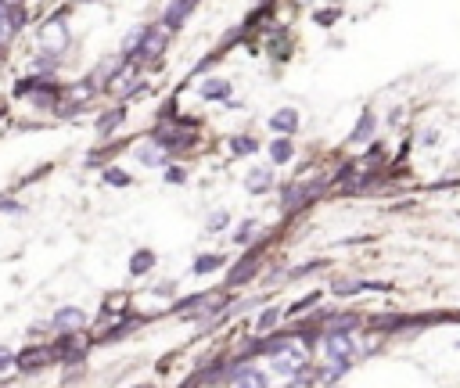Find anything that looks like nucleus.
Listing matches in <instances>:
<instances>
[{
    "label": "nucleus",
    "mask_w": 460,
    "mask_h": 388,
    "mask_svg": "<svg viewBox=\"0 0 460 388\" xmlns=\"http://www.w3.org/2000/svg\"><path fill=\"white\" fill-rule=\"evenodd\" d=\"M273 370L284 374V377H291V374L310 370V360H305V352H302L295 342H288L281 352H273Z\"/></svg>",
    "instance_id": "obj_1"
},
{
    "label": "nucleus",
    "mask_w": 460,
    "mask_h": 388,
    "mask_svg": "<svg viewBox=\"0 0 460 388\" xmlns=\"http://www.w3.org/2000/svg\"><path fill=\"white\" fill-rule=\"evenodd\" d=\"M324 352L327 360H353L356 356V338L342 331H324Z\"/></svg>",
    "instance_id": "obj_2"
},
{
    "label": "nucleus",
    "mask_w": 460,
    "mask_h": 388,
    "mask_svg": "<svg viewBox=\"0 0 460 388\" xmlns=\"http://www.w3.org/2000/svg\"><path fill=\"white\" fill-rule=\"evenodd\" d=\"M173 29H147V36H144V47H140V58H159L166 51V40H169Z\"/></svg>",
    "instance_id": "obj_3"
},
{
    "label": "nucleus",
    "mask_w": 460,
    "mask_h": 388,
    "mask_svg": "<svg viewBox=\"0 0 460 388\" xmlns=\"http://www.w3.org/2000/svg\"><path fill=\"white\" fill-rule=\"evenodd\" d=\"M51 360V352L44 349V345H33V349H25V352H18V360H15V367L18 370H40L44 363Z\"/></svg>",
    "instance_id": "obj_4"
},
{
    "label": "nucleus",
    "mask_w": 460,
    "mask_h": 388,
    "mask_svg": "<svg viewBox=\"0 0 460 388\" xmlns=\"http://www.w3.org/2000/svg\"><path fill=\"white\" fill-rule=\"evenodd\" d=\"M83 323H86V316H83L79 309H72V306H65V309L54 313V327H58V331H79Z\"/></svg>",
    "instance_id": "obj_5"
},
{
    "label": "nucleus",
    "mask_w": 460,
    "mask_h": 388,
    "mask_svg": "<svg viewBox=\"0 0 460 388\" xmlns=\"http://www.w3.org/2000/svg\"><path fill=\"white\" fill-rule=\"evenodd\" d=\"M334 295H356V291H388V284L381 281H339L331 288Z\"/></svg>",
    "instance_id": "obj_6"
},
{
    "label": "nucleus",
    "mask_w": 460,
    "mask_h": 388,
    "mask_svg": "<svg viewBox=\"0 0 460 388\" xmlns=\"http://www.w3.org/2000/svg\"><path fill=\"white\" fill-rule=\"evenodd\" d=\"M295 126H298V112L295 108H281V112L270 115V130H277V133H295Z\"/></svg>",
    "instance_id": "obj_7"
},
{
    "label": "nucleus",
    "mask_w": 460,
    "mask_h": 388,
    "mask_svg": "<svg viewBox=\"0 0 460 388\" xmlns=\"http://www.w3.org/2000/svg\"><path fill=\"white\" fill-rule=\"evenodd\" d=\"M234 388H266V374H263V370H252V367H237Z\"/></svg>",
    "instance_id": "obj_8"
},
{
    "label": "nucleus",
    "mask_w": 460,
    "mask_h": 388,
    "mask_svg": "<svg viewBox=\"0 0 460 388\" xmlns=\"http://www.w3.org/2000/svg\"><path fill=\"white\" fill-rule=\"evenodd\" d=\"M191 8H195V0H173V4L166 8V15H162L166 29H176V25L183 22V15H188Z\"/></svg>",
    "instance_id": "obj_9"
},
{
    "label": "nucleus",
    "mask_w": 460,
    "mask_h": 388,
    "mask_svg": "<svg viewBox=\"0 0 460 388\" xmlns=\"http://www.w3.org/2000/svg\"><path fill=\"white\" fill-rule=\"evenodd\" d=\"M98 94V86H94V79H83V83H76V86H69V101H72V108L76 105H86L90 98Z\"/></svg>",
    "instance_id": "obj_10"
},
{
    "label": "nucleus",
    "mask_w": 460,
    "mask_h": 388,
    "mask_svg": "<svg viewBox=\"0 0 460 388\" xmlns=\"http://www.w3.org/2000/svg\"><path fill=\"white\" fill-rule=\"evenodd\" d=\"M230 94V83L227 79H205L202 83V98H209V101H223Z\"/></svg>",
    "instance_id": "obj_11"
},
{
    "label": "nucleus",
    "mask_w": 460,
    "mask_h": 388,
    "mask_svg": "<svg viewBox=\"0 0 460 388\" xmlns=\"http://www.w3.org/2000/svg\"><path fill=\"white\" fill-rule=\"evenodd\" d=\"M371 133H374V115L371 112H363V119L353 126V133H349V140L353 144H363V140H371Z\"/></svg>",
    "instance_id": "obj_12"
},
{
    "label": "nucleus",
    "mask_w": 460,
    "mask_h": 388,
    "mask_svg": "<svg viewBox=\"0 0 460 388\" xmlns=\"http://www.w3.org/2000/svg\"><path fill=\"white\" fill-rule=\"evenodd\" d=\"M130 86H137V69H133V65H122L119 76H115V83H112V91H115V94H126Z\"/></svg>",
    "instance_id": "obj_13"
},
{
    "label": "nucleus",
    "mask_w": 460,
    "mask_h": 388,
    "mask_svg": "<svg viewBox=\"0 0 460 388\" xmlns=\"http://www.w3.org/2000/svg\"><path fill=\"white\" fill-rule=\"evenodd\" d=\"M291 155H295V147H291V140H288V137H277V140L270 144V159L277 162V166H284Z\"/></svg>",
    "instance_id": "obj_14"
},
{
    "label": "nucleus",
    "mask_w": 460,
    "mask_h": 388,
    "mask_svg": "<svg viewBox=\"0 0 460 388\" xmlns=\"http://www.w3.org/2000/svg\"><path fill=\"white\" fill-rule=\"evenodd\" d=\"M144 36H147V25L133 29V36H126V40H122V58H133V54H140V47H144Z\"/></svg>",
    "instance_id": "obj_15"
},
{
    "label": "nucleus",
    "mask_w": 460,
    "mask_h": 388,
    "mask_svg": "<svg viewBox=\"0 0 460 388\" xmlns=\"http://www.w3.org/2000/svg\"><path fill=\"white\" fill-rule=\"evenodd\" d=\"M244 184H249V191H252V194H263V191L273 184V169H256Z\"/></svg>",
    "instance_id": "obj_16"
},
{
    "label": "nucleus",
    "mask_w": 460,
    "mask_h": 388,
    "mask_svg": "<svg viewBox=\"0 0 460 388\" xmlns=\"http://www.w3.org/2000/svg\"><path fill=\"white\" fill-rule=\"evenodd\" d=\"M119 69H122L119 58H108L105 65H98V69H94V76H90V79H94V86H101V83H108V76H119Z\"/></svg>",
    "instance_id": "obj_17"
},
{
    "label": "nucleus",
    "mask_w": 460,
    "mask_h": 388,
    "mask_svg": "<svg viewBox=\"0 0 460 388\" xmlns=\"http://www.w3.org/2000/svg\"><path fill=\"white\" fill-rule=\"evenodd\" d=\"M353 327H360V316H356V313H342V316L327 320V331H342V335H349Z\"/></svg>",
    "instance_id": "obj_18"
},
{
    "label": "nucleus",
    "mask_w": 460,
    "mask_h": 388,
    "mask_svg": "<svg viewBox=\"0 0 460 388\" xmlns=\"http://www.w3.org/2000/svg\"><path fill=\"white\" fill-rule=\"evenodd\" d=\"M151 266H155V252H137L133 259H130V274L133 277H140V274H147Z\"/></svg>",
    "instance_id": "obj_19"
},
{
    "label": "nucleus",
    "mask_w": 460,
    "mask_h": 388,
    "mask_svg": "<svg viewBox=\"0 0 460 388\" xmlns=\"http://www.w3.org/2000/svg\"><path fill=\"white\" fill-rule=\"evenodd\" d=\"M83 349H86V345H83V338H79V335H76V342H72V335H65V338H61V345H58V352L65 356V360H72V356L79 360Z\"/></svg>",
    "instance_id": "obj_20"
},
{
    "label": "nucleus",
    "mask_w": 460,
    "mask_h": 388,
    "mask_svg": "<svg viewBox=\"0 0 460 388\" xmlns=\"http://www.w3.org/2000/svg\"><path fill=\"white\" fill-rule=\"evenodd\" d=\"M256 266H259V255H252L249 262H237L234 266V274H230V284H241V281H249L256 274Z\"/></svg>",
    "instance_id": "obj_21"
},
{
    "label": "nucleus",
    "mask_w": 460,
    "mask_h": 388,
    "mask_svg": "<svg viewBox=\"0 0 460 388\" xmlns=\"http://www.w3.org/2000/svg\"><path fill=\"white\" fill-rule=\"evenodd\" d=\"M137 159H140L144 166H162V162H166V155H162V147H159V144H147V147H140V152H137Z\"/></svg>",
    "instance_id": "obj_22"
},
{
    "label": "nucleus",
    "mask_w": 460,
    "mask_h": 388,
    "mask_svg": "<svg viewBox=\"0 0 460 388\" xmlns=\"http://www.w3.org/2000/svg\"><path fill=\"white\" fill-rule=\"evenodd\" d=\"M122 115H126V112H122V108H115V112H108L105 119H98V133H101V137H108V133H112V130L122 123Z\"/></svg>",
    "instance_id": "obj_23"
},
{
    "label": "nucleus",
    "mask_w": 460,
    "mask_h": 388,
    "mask_svg": "<svg viewBox=\"0 0 460 388\" xmlns=\"http://www.w3.org/2000/svg\"><path fill=\"white\" fill-rule=\"evenodd\" d=\"M44 40H51V44H54L51 51H61V47H65V25H61V22L54 18V22L47 25V36H44Z\"/></svg>",
    "instance_id": "obj_24"
},
{
    "label": "nucleus",
    "mask_w": 460,
    "mask_h": 388,
    "mask_svg": "<svg viewBox=\"0 0 460 388\" xmlns=\"http://www.w3.org/2000/svg\"><path fill=\"white\" fill-rule=\"evenodd\" d=\"M15 33H18V25L4 15V18H0V47H4V44H11L15 40Z\"/></svg>",
    "instance_id": "obj_25"
},
{
    "label": "nucleus",
    "mask_w": 460,
    "mask_h": 388,
    "mask_svg": "<svg viewBox=\"0 0 460 388\" xmlns=\"http://www.w3.org/2000/svg\"><path fill=\"white\" fill-rule=\"evenodd\" d=\"M256 237V220H244V227H237V234H234V241L237 245H249Z\"/></svg>",
    "instance_id": "obj_26"
},
{
    "label": "nucleus",
    "mask_w": 460,
    "mask_h": 388,
    "mask_svg": "<svg viewBox=\"0 0 460 388\" xmlns=\"http://www.w3.org/2000/svg\"><path fill=\"white\" fill-rule=\"evenodd\" d=\"M220 262H223L220 255H202V259L195 262V274H212V270H216Z\"/></svg>",
    "instance_id": "obj_27"
},
{
    "label": "nucleus",
    "mask_w": 460,
    "mask_h": 388,
    "mask_svg": "<svg viewBox=\"0 0 460 388\" xmlns=\"http://www.w3.org/2000/svg\"><path fill=\"white\" fill-rule=\"evenodd\" d=\"M230 147H234L237 155H249V152H256V140H252V137H234Z\"/></svg>",
    "instance_id": "obj_28"
},
{
    "label": "nucleus",
    "mask_w": 460,
    "mask_h": 388,
    "mask_svg": "<svg viewBox=\"0 0 460 388\" xmlns=\"http://www.w3.org/2000/svg\"><path fill=\"white\" fill-rule=\"evenodd\" d=\"M105 184H112V187H126V184H130V176L122 173V169H108V173H105Z\"/></svg>",
    "instance_id": "obj_29"
},
{
    "label": "nucleus",
    "mask_w": 460,
    "mask_h": 388,
    "mask_svg": "<svg viewBox=\"0 0 460 388\" xmlns=\"http://www.w3.org/2000/svg\"><path fill=\"white\" fill-rule=\"evenodd\" d=\"M15 360H18V356L8 349V345H0V370H8V367H15Z\"/></svg>",
    "instance_id": "obj_30"
},
{
    "label": "nucleus",
    "mask_w": 460,
    "mask_h": 388,
    "mask_svg": "<svg viewBox=\"0 0 460 388\" xmlns=\"http://www.w3.org/2000/svg\"><path fill=\"white\" fill-rule=\"evenodd\" d=\"M227 220H230V216L223 213V208H220V213H212V216H209V230H223Z\"/></svg>",
    "instance_id": "obj_31"
},
{
    "label": "nucleus",
    "mask_w": 460,
    "mask_h": 388,
    "mask_svg": "<svg viewBox=\"0 0 460 388\" xmlns=\"http://www.w3.org/2000/svg\"><path fill=\"white\" fill-rule=\"evenodd\" d=\"M273 323H277V309H266V313L259 316V331H270Z\"/></svg>",
    "instance_id": "obj_32"
},
{
    "label": "nucleus",
    "mask_w": 460,
    "mask_h": 388,
    "mask_svg": "<svg viewBox=\"0 0 460 388\" xmlns=\"http://www.w3.org/2000/svg\"><path fill=\"white\" fill-rule=\"evenodd\" d=\"M435 140H439V130H424V133H421V144H424V147H432Z\"/></svg>",
    "instance_id": "obj_33"
},
{
    "label": "nucleus",
    "mask_w": 460,
    "mask_h": 388,
    "mask_svg": "<svg viewBox=\"0 0 460 388\" xmlns=\"http://www.w3.org/2000/svg\"><path fill=\"white\" fill-rule=\"evenodd\" d=\"M0 208H4V213H18V201H11V198H0Z\"/></svg>",
    "instance_id": "obj_34"
},
{
    "label": "nucleus",
    "mask_w": 460,
    "mask_h": 388,
    "mask_svg": "<svg viewBox=\"0 0 460 388\" xmlns=\"http://www.w3.org/2000/svg\"><path fill=\"white\" fill-rule=\"evenodd\" d=\"M288 388H310V377H302V374H298V377H295Z\"/></svg>",
    "instance_id": "obj_35"
},
{
    "label": "nucleus",
    "mask_w": 460,
    "mask_h": 388,
    "mask_svg": "<svg viewBox=\"0 0 460 388\" xmlns=\"http://www.w3.org/2000/svg\"><path fill=\"white\" fill-rule=\"evenodd\" d=\"M0 4H4V8L11 11V8H22V0H0Z\"/></svg>",
    "instance_id": "obj_36"
},
{
    "label": "nucleus",
    "mask_w": 460,
    "mask_h": 388,
    "mask_svg": "<svg viewBox=\"0 0 460 388\" xmlns=\"http://www.w3.org/2000/svg\"><path fill=\"white\" fill-rule=\"evenodd\" d=\"M4 15H8V8H4V4H0V18H4Z\"/></svg>",
    "instance_id": "obj_37"
}]
</instances>
